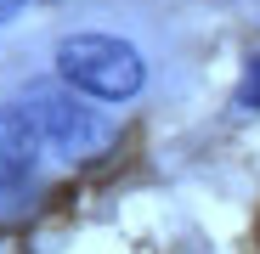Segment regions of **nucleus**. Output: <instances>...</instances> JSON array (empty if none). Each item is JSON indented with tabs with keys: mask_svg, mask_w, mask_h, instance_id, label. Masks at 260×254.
<instances>
[{
	"mask_svg": "<svg viewBox=\"0 0 260 254\" xmlns=\"http://www.w3.org/2000/svg\"><path fill=\"white\" fill-rule=\"evenodd\" d=\"M17 107L28 113L40 147H51V153H62V158H91V153H102V147L113 141V124H108L91 102H79V91H68V85L40 79V85L23 91Z\"/></svg>",
	"mask_w": 260,
	"mask_h": 254,
	"instance_id": "f03ea898",
	"label": "nucleus"
},
{
	"mask_svg": "<svg viewBox=\"0 0 260 254\" xmlns=\"http://www.w3.org/2000/svg\"><path fill=\"white\" fill-rule=\"evenodd\" d=\"M238 102L243 107H260V57L243 68V85H238Z\"/></svg>",
	"mask_w": 260,
	"mask_h": 254,
	"instance_id": "20e7f679",
	"label": "nucleus"
},
{
	"mask_svg": "<svg viewBox=\"0 0 260 254\" xmlns=\"http://www.w3.org/2000/svg\"><path fill=\"white\" fill-rule=\"evenodd\" d=\"M57 74L68 91L96 96V102H130L147 85L142 51L119 34H68L57 46Z\"/></svg>",
	"mask_w": 260,
	"mask_h": 254,
	"instance_id": "f257e3e1",
	"label": "nucleus"
},
{
	"mask_svg": "<svg viewBox=\"0 0 260 254\" xmlns=\"http://www.w3.org/2000/svg\"><path fill=\"white\" fill-rule=\"evenodd\" d=\"M34 169H40V136H34V124L17 102L0 107V192H17L34 181Z\"/></svg>",
	"mask_w": 260,
	"mask_h": 254,
	"instance_id": "7ed1b4c3",
	"label": "nucleus"
},
{
	"mask_svg": "<svg viewBox=\"0 0 260 254\" xmlns=\"http://www.w3.org/2000/svg\"><path fill=\"white\" fill-rule=\"evenodd\" d=\"M23 6H28V0H0V23H12V17L23 12Z\"/></svg>",
	"mask_w": 260,
	"mask_h": 254,
	"instance_id": "39448f33",
	"label": "nucleus"
}]
</instances>
